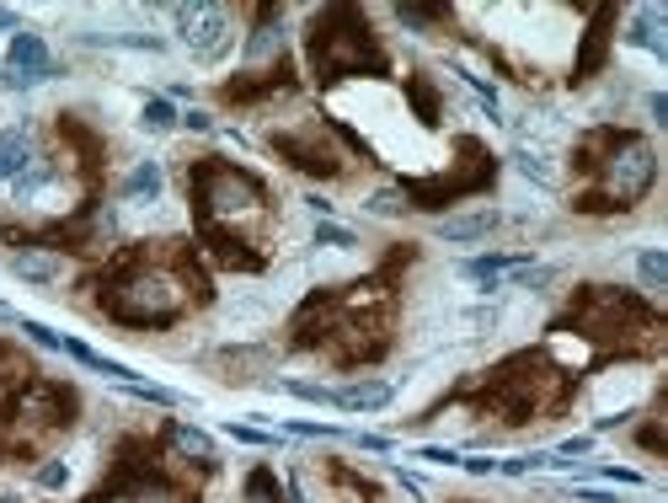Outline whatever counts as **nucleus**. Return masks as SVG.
<instances>
[{"label": "nucleus", "instance_id": "f257e3e1", "mask_svg": "<svg viewBox=\"0 0 668 503\" xmlns=\"http://www.w3.org/2000/svg\"><path fill=\"white\" fill-rule=\"evenodd\" d=\"M193 188V225L203 236L209 257L236 273H262L268 268V225H273V198L262 177L242 172L225 156H203L187 172Z\"/></svg>", "mask_w": 668, "mask_h": 503}, {"label": "nucleus", "instance_id": "f03ea898", "mask_svg": "<svg viewBox=\"0 0 668 503\" xmlns=\"http://www.w3.org/2000/svg\"><path fill=\"white\" fill-rule=\"evenodd\" d=\"M91 290L102 316H113L123 327H172L209 300V279L183 242H145L123 252Z\"/></svg>", "mask_w": 668, "mask_h": 503}, {"label": "nucleus", "instance_id": "7ed1b4c3", "mask_svg": "<svg viewBox=\"0 0 668 503\" xmlns=\"http://www.w3.org/2000/svg\"><path fill=\"white\" fill-rule=\"evenodd\" d=\"M572 172L589 177L572 193L578 214H620L636 209L658 183V150L636 128H589L572 145Z\"/></svg>", "mask_w": 668, "mask_h": 503}, {"label": "nucleus", "instance_id": "20e7f679", "mask_svg": "<svg viewBox=\"0 0 668 503\" xmlns=\"http://www.w3.org/2000/svg\"><path fill=\"white\" fill-rule=\"evenodd\" d=\"M295 343L332 354V365L354 370L391 348V295L385 284H348V295H310L295 316Z\"/></svg>", "mask_w": 668, "mask_h": 503}, {"label": "nucleus", "instance_id": "39448f33", "mask_svg": "<svg viewBox=\"0 0 668 503\" xmlns=\"http://www.w3.org/2000/svg\"><path fill=\"white\" fill-rule=\"evenodd\" d=\"M556 332H578L589 343H599L605 354H626V359H642V354H658L664 343V316L653 311L642 295H626L615 284H583L572 295L567 316L556 321Z\"/></svg>", "mask_w": 668, "mask_h": 503}, {"label": "nucleus", "instance_id": "423d86ee", "mask_svg": "<svg viewBox=\"0 0 668 503\" xmlns=\"http://www.w3.org/2000/svg\"><path fill=\"white\" fill-rule=\"evenodd\" d=\"M572 396V376L561 365H551V354L524 348L514 359H503L497 370H486V380L471 391V402L482 413H497L503 424H546L551 413H561Z\"/></svg>", "mask_w": 668, "mask_h": 503}, {"label": "nucleus", "instance_id": "0eeeda50", "mask_svg": "<svg viewBox=\"0 0 668 503\" xmlns=\"http://www.w3.org/2000/svg\"><path fill=\"white\" fill-rule=\"evenodd\" d=\"M305 54H310V70H316V86H337L348 75H391V60L374 44L369 16L354 11V5L316 11L310 27H305Z\"/></svg>", "mask_w": 668, "mask_h": 503}, {"label": "nucleus", "instance_id": "6e6552de", "mask_svg": "<svg viewBox=\"0 0 668 503\" xmlns=\"http://www.w3.org/2000/svg\"><path fill=\"white\" fill-rule=\"evenodd\" d=\"M75 424V391L54 380H33L0 418V461H27Z\"/></svg>", "mask_w": 668, "mask_h": 503}, {"label": "nucleus", "instance_id": "1a4fd4ad", "mask_svg": "<svg viewBox=\"0 0 668 503\" xmlns=\"http://www.w3.org/2000/svg\"><path fill=\"white\" fill-rule=\"evenodd\" d=\"M460 156H466V161H455V167L438 172V177H407V183H401V198H407L412 209H449V204H460V198H471V193L492 188L497 161L486 156V145L460 139Z\"/></svg>", "mask_w": 668, "mask_h": 503}, {"label": "nucleus", "instance_id": "9d476101", "mask_svg": "<svg viewBox=\"0 0 668 503\" xmlns=\"http://www.w3.org/2000/svg\"><path fill=\"white\" fill-rule=\"evenodd\" d=\"M268 145L295 167V172H310V177H343L348 172V161L332 150V139H326V124H305V128H279V134H268Z\"/></svg>", "mask_w": 668, "mask_h": 503}, {"label": "nucleus", "instance_id": "9b49d317", "mask_svg": "<svg viewBox=\"0 0 668 503\" xmlns=\"http://www.w3.org/2000/svg\"><path fill=\"white\" fill-rule=\"evenodd\" d=\"M177 33L203 64H220L231 49V11L225 5H177Z\"/></svg>", "mask_w": 668, "mask_h": 503}, {"label": "nucleus", "instance_id": "f8f14e48", "mask_svg": "<svg viewBox=\"0 0 668 503\" xmlns=\"http://www.w3.org/2000/svg\"><path fill=\"white\" fill-rule=\"evenodd\" d=\"M615 5H594V22H589V33H583V44H578V60H572V86H583V81H594L609 60V38H615Z\"/></svg>", "mask_w": 668, "mask_h": 503}, {"label": "nucleus", "instance_id": "ddd939ff", "mask_svg": "<svg viewBox=\"0 0 668 503\" xmlns=\"http://www.w3.org/2000/svg\"><path fill=\"white\" fill-rule=\"evenodd\" d=\"M279 91H295V70L289 60H279L273 70H257V75H242V81H225L220 97L231 108H246V102H262V97H279Z\"/></svg>", "mask_w": 668, "mask_h": 503}, {"label": "nucleus", "instance_id": "4468645a", "mask_svg": "<svg viewBox=\"0 0 668 503\" xmlns=\"http://www.w3.org/2000/svg\"><path fill=\"white\" fill-rule=\"evenodd\" d=\"M33 380H38V365H33L16 343H5V338H0V413H5V407L33 385Z\"/></svg>", "mask_w": 668, "mask_h": 503}, {"label": "nucleus", "instance_id": "2eb2a0df", "mask_svg": "<svg viewBox=\"0 0 668 503\" xmlns=\"http://www.w3.org/2000/svg\"><path fill=\"white\" fill-rule=\"evenodd\" d=\"M519 268H530V252H486V257H466L460 262V273L466 279H477L486 290H497L508 273H519Z\"/></svg>", "mask_w": 668, "mask_h": 503}, {"label": "nucleus", "instance_id": "dca6fc26", "mask_svg": "<svg viewBox=\"0 0 668 503\" xmlns=\"http://www.w3.org/2000/svg\"><path fill=\"white\" fill-rule=\"evenodd\" d=\"M626 44L631 49H647L653 60L668 64V38H664V11L658 5H642L631 22H626Z\"/></svg>", "mask_w": 668, "mask_h": 503}, {"label": "nucleus", "instance_id": "f3484780", "mask_svg": "<svg viewBox=\"0 0 668 503\" xmlns=\"http://www.w3.org/2000/svg\"><path fill=\"white\" fill-rule=\"evenodd\" d=\"M391 396L396 391L385 380H354V385H337L332 391V407H343V413H380Z\"/></svg>", "mask_w": 668, "mask_h": 503}, {"label": "nucleus", "instance_id": "a211bd4d", "mask_svg": "<svg viewBox=\"0 0 668 503\" xmlns=\"http://www.w3.org/2000/svg\"><path fill=\"white\" fill-rule=\"evenodd\" d=\"M11 273H16V279H33V284H54L64 273V257L54 247H27L11 257Z\"/></svg>", "mask_w": 668, "mask_h": 503}, {"label": "nucleus", "instance_id": "6ab92c4d", "mask_svg": "<svg viewBox=\"0 0 668 503\" xmlns=\"http://www.w3.org/2000/svg\"><path fill=\"white\" fill-rule=\"evenodd\" d=\"M33 167V134L27 128H0V183H16Z\"/></svg>", "mask_w": 668, "mask_h": 503}, {"label": "nucleus", "instance_id": "aec40b11", "mask_svg": "<svg viewBox=\"0 0 668 503\" xmlns=\"http://www.w3.org/2000/svg\"><path fill=\"white\" fill-rule=\"evenodd\" d=\"M64 354L75 359V365H86V370H97V376H108L113 385H123V380H134V370L123 365V359H108V354H97V348H86L81 338H64Z\"/></svg>", "mask_w": 668, "mask_h": 503}, {"label": "nucleus", "instance_id": "412c9836", "mask_svg": "<svg viewBox=\"0 0 668 503\" xmlns=\"http://www.w3.org/2000/svg\"><path fill=\"white\" fill-rule=\"evenodd\" d=\"M497 231V209H477V214H455V220H444L438 225V236L444 242H482Z\"/></svg>", "mask_w": 668, "mask_h": 503}, {"label": "nucleus", "instance_id": "4be33fe9", "mask_svg": "<svg viewBox=\"0 0 668 503\" xmlns=\"http://www.w3.org/2000/svg\"><path fill=\"white\" fill-rule=\"evenodd\" d=\"M161 183H166V177H161V167H156V161H139V167L123 177L119 193L128 198V204H156V198H161Z\"/></svg>", "mask_w": 668, "mask_h": 503}, {"label": "nucleus", "instance_id": "5701e85b", "mask_svg": "<svg viewBox=\"0 0 668 503\" xmlns=\"http://www.w3.org/2000/svg\"><path fill=\"white\" fill-rule=\"evenodd\" d=\"M407 97H412V108H418V124L438 128V91H433V81H428L423 70L407 75Z\"/></svg>", "mask_w": 668, "mask_h": 503}, {"label": "nucleus", "instance_id": "b1692460", "mask_svg": "<svg viewBox=\"0 0 668 503\" xmlns=\"http://www.w3.org/2000/svg\"><path fill=\"white\" fill-rule=\"evenodd\" d=\"M166 434H172V444H177L183 455H193V461H203V466L214 461V440H209L203 429H187V424H172Z\"/></svg>", "mask_w": 668, "mask_h": 503}, {"label": "nucleus", "instance_id": "393cba45", "mask_svg": "<svg viewBox=\"0 0 668 503\" xmlns=\"http://www.w3.org/2000/svg\"><path fill=\"white\" fill-rule=\"evenodd\" d=\"M396 22L401 27H423V33H444L449 11L444 5H396Z\"/></svg>", "mask_w": 668, "mask_h": 503}, {"label": "nucleus", "instance_id": "a878e982", "mask_svg": "<svg viewBox=\"0 0 668 503\" xmlns=\"http://www.w3.org/2000/svg\"><path fill=\"white\" fill-rule=\"evenodd\" d=\"M332 488L343 493V503H380V493L369 488L359 471H348V466H332Z\"/></svg>", "mask_w": 668, "mask_h": 503}, {"label": "nucleus", "instance_id": "bb28decb", "mask_svg": "<svg viewBox=\"0 0 668 503\" xmlns=\"http://www.w3.org/2000/svg\"><path fill=\"white\" fill-rule=\"evenodd\" d=\"M183 124V113L166 102V97H150L145 108H139V128H150V134H166V128Z\"/></svg>", "mask_w": 668, "mask_h": 503}, {"label": "nucleus", "instance_id": "cd10ccee", "mask_svg": "<svg viewBox=\"0 0 668 503\" xmlns=\"http://www.w3.org/2000/svg\"><path fill=\"white\" fill-rule=\"evenodd\" d=\"M119 391H128L134 402H150V407H183V396L172 385H150V380H123Z\"/></svg>", "mask_w": 668, "mask_h": 503}, {"label": "nucleus", "instance_id": "c85d7f7f", "mask_svg": "<svg viewBox=\"0 0 668 503\" xmlns=\"http://www.w3.org/2000/svg\"><path fill=\"white\" fill-rule=\"evenodd\" d=\"M246 499L251 503H284V482H279L268 466H257V471L246 477Z\"/></svg>", "mask_w": 668, "mask_h": 503}, {"label": "nucleus", "instance_id": "c756f323", "mask_svg": "<svg viewBox=\"0 0 668 503\" xmlns=\"http://www.w3.org/2000/svg\"><path fill=\"white\" fill-rule=\"evenodd\" d=\"M636 273H642L647 290H668V257L658 247H647L642 257H636Z\"/></svg>", "mask_w": 668, "mask_h": 503}, {"label": "nucleus", "instance_id": "7c9ffc66", "mask_svg": "<svg viewBox=\"0 0 668 503\" xmlns=\"http://www.w3.org/2000/svg\"><path fill=\"white\" fill-rule=\"evenodd\" d=\"M316 247L348 252V247H359V236H354V231H343V225H332V220H321V225H316Z\"/></svg>", "mask_w": 668, "mask_h": 503}, {"label": "nucleus", "instance_id": "2f4dec72", "mask_svg": "<svg viewBox=\"0 0 668 503\" xmlns=\"http://www.w3.org/2000/svg\"><path fill=\"white\" fill-rule=\"evenodd\" d=\"M16 327L38 343V348H54V354H64V338L54 332V327H44V321H27V316H16Z\"/></svg>", "mask_w": 668, "mask_h": 503}, {"label": "nucleus", "instance_id": "473e14b6", "mask_svg": "<svg viewBox=\"0 0 668 503\" xmlns=\"http://www.w3.org/2000/svg\"><path fill=\"white\" fill-rule=\"evenodd\" d=\"M295 440H348V429H337V424H284Z\"/></svg>", "mask_w": 668, "mask_h": 503}, {"label": "nucleus", "instance_id": "72a5a7b5", "mask_svg": "<svg viewBox=\"0 0 668 503\" xmlns=\"http://www.w3.org/2000/svg\"><path fill=\"white\" fill-rule=\"evenodd\" d=\"M284 391H289V396H300V402H316V407H332V385H310V380H284Z\"/></svg>", "mask_w": 668, "mask_h": 503}, {"label": "nucleus", "instance_id": "f704fd0d", "mask_svg": "<svg viewBox=\"0 0 668 503\" xmlns=\"http://www.w3.org/2000/svg\"><path fill=\"white\" fill-rule=\"evenodd\" d=\"M514 161H519V172H524V177H535L541 188H551V167L535 156V150H514Z\"/></svg>", "mask_w": 668, "mask_h": 503}, {"label": "nucleus", "instance_id": "c9c22d12", "mask_svg": "<svg viewBox=\"0 0 668 503\" xmlns=\"http://www.w3.org/2000/svg\"><path fill=\"white\" fill-rule=\"evenodd\" d=\"M364 209H369V214H401V209H407V198H401V188H380Z\"/></svg>", "mask_w": 668, "mask_h": 503}, {"label": "nucleus", "instance_id": "e433bc0d", "mask_svg": "<svg viewBox=\"0 0 668 503\" xmlns=\"http://www.w3.org/2000/svg\"><path fill=\"white\" fill-rule=\"evenodd\" d=\"M418 461L428 466H460V450H449V444H423V450H412Z\"/></svg>", "mask_w": 668, "mask_h": 503}, {"label": "nucleus", "instance_id": "4c0bfd02", "mask_svg": "<svg viewBox=\"0 0 668 503\" xmlns=\"http://www.w3.org/2000/svg\"><path fill=\"white\" fill-rule=\"evenodd\" d=\"M225 434L236 444H257V450H268V444H279L273 434H262V429H246V424H225Z\"/></svg>", "mask_w": 668, "mask_h": 503}, {"label": "nucleus", "instance_id": "58836bf2", "mask_svg": "<svg viewBox=\"0 0 668 503\" xmlns=\"http://www.w3.org/2000/svg\"><path fill=\"white\" fill-rule=\"evenodd\" d=\"M64 482H70V466H64V461L38 466V488H49V493H54V488H64Z\"/></svg>", "mask_w": 668, "mask_h": 503}, {"label": "nucleus", "instance_id": "ea45409f", "mask_svg": "<svg viewBox=\"0 0 668 503\" xmlns=\"http://www.w3.org/2000/svg\"><path fill=\"white\" fill-rule=\"evenodd\" d=\"M599 477L615 488H642V471H631V466H599Z\"/></svg>", "mask_w": 668, "mask_h": 503}, {"label": "nucleus", "instance_id": "a19ab883", "mask_svg": "<svg viewBox=\"0 0 668 503\" xmlns=\"http://www.w3.org/2000/svg\"><path fill=\"white\" fill-rule=\"evenodd\" d=\"M556 455H567V461H572V455H594V434H572V440H561L556 444Z\"/></svg>", "mask_w": 668, "mask_h": 503}, {"label": "nucleus", "instance_id": "79ce46f5", "mask_svg": "<svg viewBox=\"0 0 668 503\" xmlns=\"http://www.w3.org/2000/svg\"><path fill=\"white\" fill-rule=\"evenodd\" d=\"M636 440H642V450H653V455H664V424H658V418H647V429H642Z\"/></svg>", "mask_w": 668, "mask_h": 503}, {"label": "nucleus", "instance_id": "37998d69", "mask_svg": "<svg viewBox=\"0 0 668 503\" xmlns=\"http://www.w3.org/2000/svg\"><path fill=\"white\" fill-rule=\"evenodd\" d=\"M572 499L578 503H631V499H620V493H605V488H572Z\"/></svg>", "mask_w": 668, "mask_h": 503}, {"label": "nucleus", "instance_id": "c03bdc74", "mask_svg": "<svg viewBox=\"0 0 668 503\" xmlns=\"http://www.w3.org/2000/svg\"><path fill=\"white\" fill-rule=\"evenodd\" d=\"M460 471H471V477H492V471H497V461H486V455H460Z\"/></svg>", "mask_w": 668, "mask_h": 503}, {"label": "nucleus", "instance_id": "a18cd8bd", "mask_svg": "<svg viewBox=\"0 0 668 503\" xmlns=\"http://www.w3.org/2000/svg\"><path fill=\"white\" fill-rule=\"evenodd\" d=\"M348 440L359 444V450H374V455H391V440H385V434H348Z\"/></svg>", "mask_w": 668, "mask_h": 503}, {"label": "nucleus", "instance_id": "49530a36", "mask_svg": "<svg viewBox=\"0 0 668 503\" xmlns=\"http://www.w3.org/2000/svg\"><path fill=\"white\" fill-rule=\"evenodd\" d=\"M183 124L193 128V134H209V128H214V119H209V113H198V108H193V113H183Z\"/></svg>", "mask_w": 668, "mask_h": 503}, {"label": "nucleus", "instance_id": "de8ad7c7", "mask_svg": "<svg viewBox=\"0 0 668 503\" xmlns=\"http://www.w3.org/2000/svg\"><path fill=\"white\" fill-rule=\"evenodd\" d=\"M647 108H653V119H658V124L668 119V97H664V91H653V97H647Z\"/></svg>", "mask_w": 668, "mask_h": 503}, {"label": "nucleus", "instance_id": "09e8293b", "mask_svg": "<svg viewBox=\"0 0 668 503\" xmlns=\"http://www.w3.org/2000/svg\"><path fill=\"white\" fill-rule=\"evenodd\" d=\"M0 33H16V11H5V5H0Z\"/></svg>", "mask_w": 668, "mask_h": 503}, {"label": "nucleus", "instance_id": "8fccbe9b", "mask_svg": "<svg viewBox=\"0 0 668 503\" xmlns=\"http://www.w3.org/2000/svg\"><path fill=\"white\" fill-rule=\"evenodd\" d=\"M455 503H471V499H455Z\"/></svg>", "mask_w": 668, "mask_h": 503}]
</instances>
